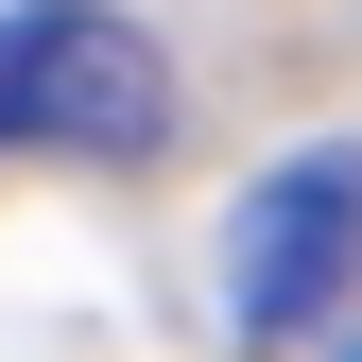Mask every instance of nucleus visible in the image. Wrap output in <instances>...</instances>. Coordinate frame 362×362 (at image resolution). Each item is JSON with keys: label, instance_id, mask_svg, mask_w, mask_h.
I'll return each instance as SVG.
<instances>
[{"label": "nucleus", "instance_id": "obj_1", "mask_svg": "<svg viewBox=\"0 0 362 362\" xmlns=\"http://www.w3.org/2000/svg\"><path fill=\"white\" fill-rule=\"evenodd\" d=\"M173 52L121 0H0V156H156Z\"/></svg>", "mask_w": 362, "mask_h": 362}, {"label": "nucleus", "instance_id": "obj_2", "mask_svg": "<svg viewBox=\"0 0 362 362\" xmlns=\"http://www.w3.org/2000/svg\"><path fill=\"white\" fill-rule=\"evenodd\" d=\"M345 293H362V139H310L224 224V310H242V345H293V328H328Z\"/></svg>", "mask_w": 362, "mask_h": 362}]
</instances>
